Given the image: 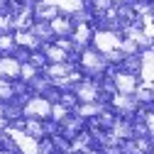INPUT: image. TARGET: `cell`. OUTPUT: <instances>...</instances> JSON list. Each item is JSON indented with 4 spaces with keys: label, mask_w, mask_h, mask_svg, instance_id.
Returning <instances> with one entry per match:
<instances>
[{
    "label": "cell",
    "mask_w": 154,
    "mask_h": 154,
    "mask_svg": "<svg viewBox=\"0 0 154 154\" xmlns=\"http://www.w3.org/2000/svg\"><path fill=\"white\" fill-rule=\"evenodd\" d=\"M27 130H29V137H34V140H39L44 134V127L39 122H34V120H27Z\"/></svg>",
    "instance_id": "2e32d148"
},
{
    "label": "cell",
    "mask_w": 154,
    "mask_h": 154,
    "mask_svg": "<svg viewBox=\"0 0 154 154\" xmlns=\"http://www.w3.org/2000/svg\"><path fill=\"white\" fill-rule=\"evenodd\" d=\"M76 95L83 100V103H95V98H98V88H95L93 83H83L76 88Z\"/></svg>",
    "instance_id": "8992f818"
},
{
    "label": "cell",
    "mask_w": 154,
    "mask_h": 154,
    "mask_svg": "<svg viewBox=\"0 0 154 154\" xmlns=\"http://www.w3.org/2000/svg\"><path fill=\"white\" fill-rule=\"evenodd\" d=\"M147 37H149L152 42H154V27H149V29H147Z\"/></svg>",
    "instance_id": "ffe728a7"
},
{
    "label": "cell",
    "mask_w": 154,
    "mask_h": 154,
    "mask_svg": "<svg viewBox=\"0 0 154 154\" xmlns=\"http://www.w3.org/2000/svg\"><path fill=\"white\" fill-rule=\"evenodd\" d=\"M51 29H54L56 34H69V32H71V25H69L66 20H61V17H54V20H51Z\"/></svg>",
    "instance_id": "7c38bea8"
},
{
    "label": "cell",
    "mask_w": 154,
    "mask_h": 154,
    "mask_svg": "<svg viewBox=\"0 0 154 154\" xmlns=\"http://www.w3.org/2000/svg\"><path fill=\"white\" fill-rule=\"evenodd\" d=\"M17 42H15V37H10V34H0V49H10V47H15Z\"/></svg>",
    "instance_id": "ac0fdd59"
},
{
    "label": "cell",
    "mask_w": 154,
    "mask_h": 154,
    "mask_svg": "<svg viewBox=\"0 0 154 154\" xmlns=\"http://www.w3.org/2000/svg\"><path fill=\"white\" fill-rule=\"evenodd\" d=\"M93 42H95V47H98L100 51H110L115 47H120L118 34H112V32H98V34H93Z\"/></svg>",
    "instance_id": "277c9868"
},
{
    "label": "cell",
    "mask_w": 154,
    "mask_h": 154,
    "mask_svg": "<svg viewBox=\"0 0 154 154\" xmlns=\"http://www.w3.org/2000/svg\"><path fill=\"white\" fill-rule=\"evenodd\" d=\"M49 112H51V105H49V100H44V98H32V100H27V105H25L27 120H44V118H49Z\"/></svg>",
    "instance_id": "6da1fadb"
},
{
    "label": "cell",
    "mask_w": 154,
    "mask_h": 154,
    "mask_svg": "<svg viewBox=\"0 0 154 154\" xmlns=\"http://www.w3.org/2000/svg\"><path fill=\"white\" fill-rule=\"evenodd\" d=\"M15 42L22 44V47H37V37L29 34V32H17L15 34Z\"/></svg>",
    "instance_id": "8fae6325"
},
{
    "label": "cell",
    "mask_w": 154,
    "mask_h": 154,
    "mask_svg": "<svg viewBox=\"0 0 154 154\" xmlns=\"http://www.w3.org/2000/svg\"><path fill=\"white\" fill-rule=\"evenodd\" d=\"M115 88H118L120 93H125V95H130V93H134V88H137V79H134L132 73H118L115 76Z\"/></svg>",
    "instance_id": "5b68a950"
},
{
    "label": "cell",
    "mask_w": 154,
    "mask_h": 154,
    "mask_svg": "<svg viewBox=\"0 0 154 154\" xmlns=\"http://www.w3.org/2000/svg\"><path fill=\"white\" fill-rule=\"evenodd\" d=\"M147 132H149V134H154V112H152V115H147Z\"/></svg>",
    "instance_id": "d6986e66"
},
{
    "label": "cell",
    "mask_w": 154,
    "mask_h": 154,
    "mask_svg": "<svg viewBox=\"0 0 154 154\" xmlns=\"http://www.w3.org/2000/svg\"><path fill=\"white\" fill-rule=\"evenodd\" d=\"M10 95H12V86H10L5 79H0V98H3V100H8Z\"/></svg>",
    "instance_id": "e0dca14e"
},
{
    "label": "cell",
    "mask_w": 154,
    "mask_h": 154,
    "mask_svg": "<svg viewBox=\"0 0 154 154\" xmlns=\"http://www.w3.org/2000/svg\"><path fill=\"white\" fill-rule=\"evenodd\" d=\"M83 5V0H56V8H61L66 12H79Z\"/></svg>",
    "instance_id": "30bf717a"
},
{
    "label": "cell",
    "mask_w": 154,
    "mask_h": 154,
    "mask_svg": "<svg viewBox=\"0 0 154 154\" xmlns=\"http://www.w3.org/2000/svg\"><path fill=\"white\" fill-rule=\"evenodd\" d=\"M83 66L98 71V69H103V59H100L98 54H93V51H86V54H83Z\"/></svg>",
    "instance_id": "ba28073f"
},
{
    "label": "cell",
    "mask_w": 154,
    "mask_h": 154,
    "mask_svg": "<svg viewBox=\"0 0 154 154\" xmlns=\"http://www.w3.org/2000/svg\"><path fill=\"white\" fill-rule=\"evenodd\" d=\"M20 69H22V64L17 61V59H12V56H3L0 59V79H15V76H20Z\"/></svg>",
    "instance_id": "3957f363"
},
{
    "label": "cell",
    "mask_w": 154,
    "mask_h": 154,
    "mask_svg": "<svg viewBox=\"0 0 154 154\" xmlns=\"http://www.w3.org/2000/svg\"><path fill=\"white\" fill-rule=\"evenodd\" d=\"M37 20H54V17H56V8L54 5H42L39 3V8H37Z\"/></svg>",
    "instance_id": "9c48e42d"
},
{
    "label": "cell",
    "mask_w": 154,
    "mask_h": 154,
    "mask_svg": "<svg viewBox=\"0 0 154 154\" xmlns=\"http://www.w3.org/2000/svg\"><path fill=\"white\" fill-rule=\"evenodd\" d=\"M10 137H12V142L22 149V154H39V144H37V140L34 137H29L27 132H20V130H10L8 132Z\"/></svg>",
    "instance_id": "7a4b0ae2"
},
{
    "label": "cell",
    "mask_w": 154,
    "mask_h": 154,
    "mask_svg": "<svg viewBox=\"0 0 154 154\" xmlns=\"http://www.w3.org/2000/svg\"><path fill=\"white\" fill-rule=\"evenodd\" d=\"M142 76L149 81H154V51H149L147 56H142Z\"/></svg>",
    "instance_id": "52a82bcc"
},
{
    "label": "cell",
    "mask_w": 154,
    "mask_h": 154,
    "mask_svg": "<svg viewBox=\"0 0 154 154\" xmlns=\"http://www.w3.org/2000/svg\"><path fill=\"white\" fill-rule=\"evenodd\" d=\"M20 79L34 81V79H37V66H34V64H25V66L20 69Z\"/></svg>",
    "instance_id": "9a60e30c"
},
{
    "label": "cell",
    "mask_w": 154,
    "mask_h": 154,
    "mask_svg": "<svg viewBox=\"0 0 154 154\" xmlns=\"http://www.w3.org/2000/svg\"><path fill=\"white\" fill-rule=\"evenodd\" d=\"M47 54H49V61H54V64H64L66 61V51L59 49V47H51Z\"/></svg>",
    "instance_id": "5bb4252c"
},
{
    "label": "cell",
    "mask_w": 154,
    "mask_h": 154,
    "mask_svg": "<svg viewBox=\"0 0 154 154\" xmlns=\"http://www.w3.org/2000/svg\"><path fill=\"white\" fill-rule=\"evenodd\" d=\"M51 32H54L51 25H42V22H39V25H34V29H32V34H34V37H39V39H49Z\"/></svg>",
    "instance_id": "4fadbf2b"
},
{
    "label": "cell",
    "mask_w": 154,
    "mask_h": 154,
    "mask_svg": "<svg viewBox=\"0 0 154 154\" xmlns=\"http://www.w3.org/2000/svg\"><path fill=\"white\" fill-rule=\"evenodd\" d=\"M112 3H127V0H112Z\"/></svg>",
    "instance_id": "44dd1931"
}]
</instances>
